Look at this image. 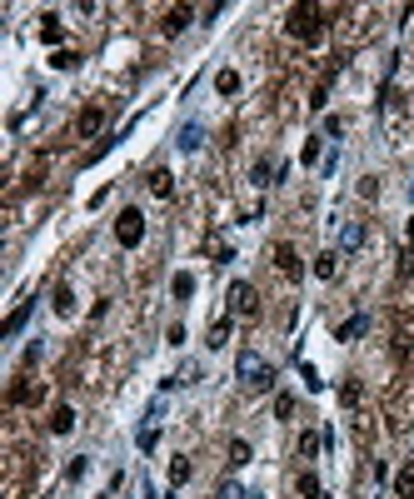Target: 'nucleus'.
Here are the masks:
<instances>
[{
	"instance_id": "1",
	"label": "nucleus",
	"mask_w": 414,
	"mask_h": 499,
	"mask_svg": "<svg viewBox=\"0 0 414 499\" xmlns=\"http://www.w3.org/2000/svg\"><path fill=\"white\" fill-rule=\"evenodd\" d=\"M284 30L300 40V45H320L325 40V30H330V20H325V6H289V20H284Z\"/></svg>"
},
{
	"instance_id": "2",
	"label": "nucleus",
	"mask_w": 414,
	"mask_h": 499,
	"mask_svg": "<svg viewBox=\"0 0 414 499\" xmlns=\"http://www.w3.org/2000/svg\"><path fill=\"white\" fill-rule=\"evenodd\" d=\"M234 374H240V384H245V390H255V395H265L270 384H275L270 360H265V355H255V350H240V360H234Z\"/></svg>"
},
{
	"instance_id": "3",
	"label": "nucleus",
	"mask_w": 414,
	"mask_h": 499,
	"mask_svg": "<svg viewBox=\"0 0 414 499\" xmlns=\"http://www.w3.org/2000/svg\"><path fill=\"white\" fill-rule=\"evenodd\" d=\"M225 300H230V315H234V320H255V315H260V290H255L250 280H234Z\"/></svg>"
},
{
	"instance_id": "4",
	"label": "nucleus",
	"mask_w": 414,
	"mask_h": 499,
	"mask_svg": "<svg viewBox=\"0 0 414 499\" xmlns=\"http://www.w3.org/2000/svg\"><path fill=\"white\" fill-rule=\"evenodd\" d=\"M115 240H120L125 250H135L140 240H145V215L130 205V210H120V220H115Z\"/></svg>"
},
{
	"instance_id": "5",
	"label": "nucleus",
	"mask_w": 414,
	"mask_h": 499,
	"mask_svg": "<svg viewBox=\"0 0 414 499\" xmlns=\"http://www.w3.org/2000/svg\"><path fill=\"white\" fill-rule=\"evenodd\" d=\"M270 255H275V270H280V274H289V280H300V274H305V265H300V250H294V245H284V240H280Z\"/></svg>"
},
{
	"instance_id": "6",
	"label": "nucleus",
	"mask_w": 414,
	"mask_h": 499,
	"mask_svg": "<svg viewBox=\"0 0 414 499\" xmlns=\"http://www.w3.org/2000/svg\"><path fill=\"white\" fill-rule=\"evenodd\" d=\"M30 315H35V300H20V305L11 310V320H6V324H0V340H15V335H20V329L30 324Z\"/></svg>"
},
{
	"instance_id": "7",
	"label": "nucleus",
	"mask_w": 414,
	"mask_h": 499,
	"mask_svg": "<svg viewBox=\"0 0 414 499\" xmlns=\"http://www.w3.org/2000/svg\"><path fill=\"white\" fill-rule=\"evenodd\" d=\"M100 125H105V105H85L80 115H75V135H80V140L100 135Z\"/></svg>"
},
{
	"instance_id": "8",
	"label": "nucleus",
	"mask_w": 414,
	"mask_h": 499,
	"mask_svg": "<svg viewBox=\"0 0 414 499\" xmlns=\"http://www.w3.org/2000/svg\"><path fill=\"white\" fill-rule=\"evenodd\" d=\"M190 20H195V11H190V6H170V11H165V20H160V30H165V35H180Z\"/></svg>"
},
{
	"instance_id": "9",
	"label": "nucleus",
	"mask_w": 414,
	"mask_h": 499,
	"mask_svg": "<svg viewBox=\"0 0 414 499\" xmlns=\"http://www.w3.org/2000/svg\"><path fill=\"white\" fill-rule=\"evenodd\" d=\"M40 400H45V384H35V379H20L11 390V405H40Z\"/></svg>"
},
{
	"instance_id": "10",
	"label": "nucleus",
	"mask_w": 414,
	"mask_h": 499,
	"mask_svg": "<svg viewBox=\"0 0 414 499\" xmlns=\"http://www.w3.org/2000/svg\"><path fill=\"white\" fill-rule=\"evenodd\" d=\"M365 329H370V315H349V320L334 329V340H339V345H349V340H360Z\"/></svg>"
},
{
	"instance_id": "11",
	"label": "nucleus",
	"mask_w": 414,
	"mask_h": 499,
	"mask_svg": "<svg viewBox=\"0 0 414 499\" xmlns=\"http://www.w3.org/2000/svg\"><path fill=\"white\" fill-rule=\"evenodd\" d=\"M145 185H150V195H155V200H170V195H175V175H170V170H150V175H145Z\"/></svg>"
},
{
	"instance_id": "12",
	"label": "nucleus",
	"mask_w": 414,
	"mask_h": 499,
	"mask_svg": "<svg viewBox=\"0 0 414 499\" xmlns=\"http://www.w3.org/2000/svg\"><path fill=\"white\" fill-rule=\"evenodd\" d=\"M315 274H320V280H334V274H339V250H320L315 255V265H310Z\"/></svg>"
},
{
	"instance_id": "13",
	"label": "nucleus",
	"mask_w": 414,
	"mask_h": 499,
	"mask_svg": "<svg viewBox=\"0 0 414 499\" xmlns=\"http://www.w3.org/2000/svg\"><path fill=\"white\" fill-rule=\"evenodd\" d=\"M360 245H365V225H360V220H349V225L339 230V250H344V255H354Z\"/></svg>"
},
{
	"instance_id": "14",
	"label": "nucleus",
	"mask_w": 414,
	"mask_h": 499,
	"mask_svg": "<svg viewBox=\"0 0 414 499\" xmlns=\"http://www.w3.org/2000/svg\"><path fill=\"white\" fill-rule=\"evenodd\" d=\"M75 429V410L70 405H55V415H50V434H70Z\"/></svg>"
},
{
	"instance_id": "15",
	"label": "nucleus",
	"mask_w": 414,
	"mask_h": 499,
	"mask_svg": "<svg viewBox=\"0 0 414 499\" xmlns=\"http://www.w3.org/2000/svg\"><path fill=\"white\" fill-rule=\"evenodd\" d=\"M190 474H195L190 455H175V460H170V484H190Z\"/></svg>"
},
{
	"instance_id": "16",
	"label": "nucleus",
	"mask_w": 414,
	"mask_h": 499,
	"mask_svg": "<svg viewBox=\"0 0 414 499\" xmlns=\"http://www.w3.org/2000/svg\"><path fill=\"white\" fill-rule=\"evenodd\" d=\"M170 295H175V300H190V295H195V274H190V270H180V274L170 280Z\"/></svg>"
},
{
	"instance_id": "17",
	"label": "nucleus",
	"mask_w": 414,
	"mask_h": 499,
	"mask_svg": "<svg viewBox=\"0 0 414 499\" xmlns=\"http://www.w3.org/2000/svg\"><path fill=\"white\" fill-rule=\"evenodd\" d=\"M200 140H205V125H180V140H175V145H180V150H200Z\"/></svg>"
},
{
	"instance_id": "18",
	"label": "nucleus",
	"mask_w": 414,
	"mask_h": 499,
	"mask_svg": "<svg viewBox=\"0 0 414 499\" xmlns=\"http://www.w3.org/2000/svg\"><path fill=\"white\" fill-rule=\"evenodd\" d=\"M394 494H399V499H414V460L394 474Z\"/></svg>"
},
{
	"instance_id": "19",
	"label": "nucleus",
	"mask_w": 414,
	"mask_h": 499,
	"mask_svg": "<svg viewBox=\"0 0 414 499\" xmlns=\"http://www.w3.org/2000/svg\"><path fill=\"white\" fill-rule=\"evenodd\" d=\"M55 315H65V320L75 315V290L70 285H55Z\"/></svg>"
},
{
	"instance_id": "20",
	"label": "nucleus",
	"mask_w": 414,
	"mask_h": 499,
	"mask_svg": "<svg viewBox=\"0 0 414 499\" xmlns=\"http://www.w3.org/2000/svg\"><path fill=\"white\" fill-rule=\"evenodd\" d=\"M205 345H210V350H225V345H230V320H215V324H210Z\"/></svg>"
},
{
	"instance_id": "21",
	"label": "nucleus",
	"mask_w": 414,
	"mask_h": 499,
	"mask_svg": "<svg viewBox=\"0 0 414 499\" xmlns=\"http://www.w3.org/2000/svg\"><path fill=\"white\" fill-rule=\"evenodd\" d=\"M294 489H300L305 499H325V489H320V474H310V469H305L300 479H294Z\"/></svg>"
},
{
	"instance_id": "22",
	"label": "nucleus",
	"mask_w": 414,
	"mask_h": 499,
	"mask_svg": "<svg viewBox=\"0 0 414 499\" xmlns=\"http://www.w3.org/2000/svg\"><path fill=\"white\" fill-rule=\"evenodd\" d=\"M270 175H275V160H255V170H250V185H260V190H265V185H275Z\"/></svg>"
},
{
	"instance_id": "23",
	"label": "nucleus",
	"mask_w": 414,
	"mask_h": 499,
	"mask_svg": "<svg viewBox=\"0 0 414 499\" xmlns=\"http://www.w3.org/2000/svg\"><path fill=\"white\" fill-rule=\"evenodd\" d=\"M40 40H45V45H61V40H65V30H61V20H55V15H45V25H40Z\"/></svg>"
},
{
	"instance_id": "24",
	"label": "nucleus",
	"mask_w": 414,
	"mask_h": 499,
	"mask_svg": "<svg viewBox=\"0 0 414 499\" xmlns=\"http://www.w3.org/2000/svg\"><path fill=\"white\" fill-rule=\"evenodd\" d=\"M320 445H325V434H315V429H305V434H300V455H305V460H315V455H320Z\"/></svg>"
},
{
	"instance_id": "25",
	"label": "nucleus",
	"mask_w": 414,
	"mask_h": 499,
	"mask_svg": "<svg viewBox=\"0 0 414 499\" xmlns=\"http://www.w3.org/2000/svg\"><path fill=\"white\" fill-rule=\"evenodd\" d=\"M215 90L220 95H234V90H240V70H220L215 75Z\"/></svg>"
},
{
	"instance_id": "26",
	"label": "nucleus",
	"mask_w": 414,
	"mask_h": 499,
	"mask_svg": "<svg viewBox=\"0 0 414 499\" xmlns=\"http://www.w3.org/2000/svg\"><path fill=\"white\" fill-rule=\"evenodd\" d=\"M50 65H55V70H75V65H80V55H75V50H55V55H50Z\"/></svg>"
},
{
	"instance_id": "27",
	"label": "nucleus",
	"mask_w": 414,
	"mask_h": 499,
	"mask_svg": "<svg viewBox=\"0 0 414 499\" xmlns=\"http://www.w3.org/2000/svg\"><path fill=\"white\" fill-rule=\"evenodd\" d=\"M404 235H409V245H404V255H399V270L409 274V270H414V215H409V230H404Z\"/></svg>"
},
{
	"instance_id": "28",
	"label": "nucleus",
	"mask_w": 414,
	"mask_h": 499,
	"mask_svg": "<svg viewBox=\"0 0 414 499\" xmlns=\"http://www.w3.org/2000/svg\"><path fill=\"white\" fill-rule=\"evenodd\" d=\"M320 150H325V140H320V135H310V140H305V150H300V160H305V165H320Z\"/></svg>"
},
{
	"instance_id": "29",
	"label": "nucleus",
	"mask_w": 414,
	"mask_h": 499,
	"mask_svg": "<svg viewBox=\"0 0 414 499\" xmlns=\"http://www.w3.org/2000/svg\"><path fill=\"white\" fill-rule=\"evenodd\" d=\"M215 499H250V494H245V484H234V479H225V484L215 489Z\"/></svg>"
},
{
	"instance_id": "30",
	"label": "nucleus",
	"mask_w": 414,
	"mask_h": 499,
	"mask_svg": "<svg viewBox=\"0 0 414 499\" xmlns=\"http://www.w3.org/2000/svg\"><path fill=\"white\" fill-rule=\"evenodd\" d=\"M230 465H250V445H245V439H230Z\"/></svg>"
},
{
	"instance_id": "31",
	"label": "nucleus",
	"mask_w": 414,
	"mask_h": 499,
	"mask_svg": "<svg viewBox=\"0 0 414 499\" xmlns=\"http://www.w3.org/2000/svg\"><path fill=\"white\" fill-rule=\"evenodd\" d=\"M85 474H90V455H75L70 469H65V479H85Z\"/></svg>"
},
{
	"instance_id": "32",
	"label": "nucleus",
	"mask_w": 414,
	"mask_h": 499,
	"mask_svg": "<svg viewBox=\"0 0 414 499\" xmlns=\"http://www.w3.org/2000/svg\"><path fill=\"white\" fill-rule=\"evenodd\" d=\"M339 400L354 410V405H360V384H354V379H349V384H339Z\"/></svg>"
},
{
	"instance_id": "33",
	"label": "nucleus",
	"mask_w": 414,
	"mask_h": 499,
	"mask_svg": "<svg viewBox=\"0 0 414 499\" xmlns=\"http://www.w3.org/2000/svg\"><path fill=\"white\" fill-rule=\"evenodd\" d=\"M300 374H305L310 390H325V379H320V369H315V365H300Z\"/></svg>"
},
{
	"instance_id": "34",
	"label": "nucleus",
	"mask_w": 414,
	"mask_h": 499,
	"mask_svg": "<svg viewBox=\"0 0 414 499\" xmlns=\"http://www.w3.org/2000/svg\"><path fill=\"white\" fill-rule=\"evenodd\" d=\"M325 100H330V80H320V85H315V95H310V105H315V110H325Z\"/></svg>"
},
{
	"instance_id": "35",
	"label": "nucleus",
	"mask_w": 414,
	"mask_h": 499,
	"mask_svg": "<svg viewBox=\"0 0 414 499\" xmlns=\"http://www.w3.org/2000/svg\"><path fill=\"white\" fill-rule=\"evenodd\" d=\"M275 415L289 419V415H294V395H280V400H275Z\"/></svg>"
},
{
	"instance_id": "36",
	"label": "nucleus",
	"mask_w": 414,
	"mask_h": 499,
	"mask_svg": "<svg viewBox=\"0 0 414 499\" xmlns=\"http://www.w3.org/2000/svg\"><path fill=\"white\" fill-rule=\"evenodd\" d=\"M140 450H145V455L155 450V424H145V429H140Z\"/></svg>"
}]
</instances>
